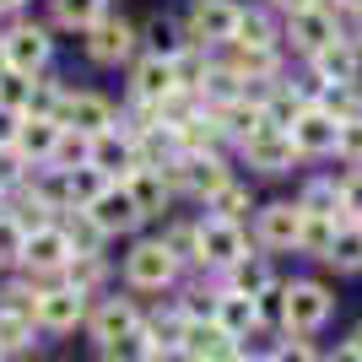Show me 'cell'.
Returning a JSON list of instances; mask_svg holds the SVG:
<instances>
[{
  "mask_svg": "<svg viewBox=\"0 0 362 362\" xmlns=\"http://www.w3.org/2000/svg\"><path fill=\"white\" fill-rule=\"evenodd\" d=\"M325 259H335L341 271H362V227H341Z\"/></svg>",
  "mask_w": 362,
  "mask_h": 362,
  "instance_id": "28",
  "label": "cell"
},
{
  "mask_svg": "<svg viewBox=\"0 0 362 362\" xmlns=\"http://www.w3.org/2000/svg\"><path fill=\"white\" fill-rule=\"evenodd\" d=\"M60 136H65L60 119H33V114H22V124L11 130V146L22 151V157H54V151H60Z\"/></svg>",
  "mask_w": 362,
  "mask_h": 362,
  "instance_id": "10",
  "label": "cell"
},
{
  "mask_svg": "<svg viewBox=\"0 0 362 362\" xmlns=\"http://www.w3.org/2000/svg\"><path fill=\"white\" fill-rule=\"evenodd\" d=\"M281 11H303V6H314V0H276Z\"/></svg>",
  "mask_w": 362,
  "mask_h": 362,
  "instance_id": "43",
  "label": "cell"
},
{
  "mask_svg": "<svg viewBox=\"0 0 362 362\" xmlns=\"http://www.w3.org/2000/svg\"><path fill=\"white\" fill-rule=\"evenodd\" d=\"M16 6H22V0H0V11H16Z\"/></svg>",
  "mask_w": 362,
  "mask_h": 362,
  "instance_id": "44",
  "label": "cell"
},
{
  "mask_svg": "<svg viewBox=\"0 0 362 362\" xmlns=\"http://www.w3.org/2000/svg\"><path fill=\"white\" fill-rule=\"evenodd\" d=\"M87 211H92V222L103 227V233H130V227H136L141 216H146V211L136 206V195H130V184H119V189L108 184V189H103L98 200H92Z\"/></svg>",
  "mask_w": 362,
  "mask_h": 362,
  "instance_id": "3",
  "label": "cell"
},
{
  "mask_svg": "<svg viewBox=\"0 0 362 362\" xmlns=\"http://www.w3.org/2000/svg\"><path fill=\"white\" fill-rule=\"evenodd\" d=\"M238 6L233 0H195V11H189V38L200 44H227L233 33H238Z\"/></svg>",
  "mask_w": 362,
  "mask_h": 362,
  "instance_id": "2",
  "label": "cell"
},
{
  "mask_svg": "<svg viewBox=\"0 0 362 362\" xmlns=\"http://www.w3.org/2000/svg\"><path fill=\"white\" fill-rule=\"evenodd\" d=\"M233 44H243V49H271V44H276V28H271V16H259V11H243V16H238V33H233Z\"/></svg>",
  "mask_w": 362,
  "mask_h": 362,
  "instance_id": "26",
  "label": "cell"
},
{
  "mask_svg": "<svg viewBox=\"0 0 362 362\" xmlns=\"http://www.w3.org/2000/svg\"><path fill=\"white\" fill-rule=\"evenodd\" d=\"M173 87H179V76H173V60H168V54H151V60L136 65V98L141 103H163Z\"/></svg>",
  "mask_w": 362,
  "mask_h": 362,
  "instance_id": "19",
  "label": "cell"
},
{
  "mask_svg": "<svg viewBox=\"0 0 362 362\" xmlns=\"http://www.w3.org/2000/svg\"><path fill=\"white\" fill-rule=\"evenodd\" d=\"M98 276H103L98 255H76V259H71V287H76V292H81V287H92Z\"/></svg>",
  "mask_w": 362,
  "mask_h": 362,
  "instance_id": "36",
  "label": "cell"
},
{
  "mask_svg": "<svg viewBox=\"0 0 362 362\" xmlns=\"http://www.w3.org/2000/svg\"><path fill=\"white\" fill-rule=\"evenodd\" d=\"M60 87L54 81H33V98H28V114L33 119H60Z\"/></svg>",
  "mask_w": 362,
  "mask_h": 362,
  "instance_id": "32",
  "label": "cell"
},
{
  "mask_svg": "<svg viewBox=\"0 0 362 362\" xmlns=\"http://www.w3.org/2000/svg\"><path fill=\"white\" fill-rule=\"evenodd\" d=\"M200 259H206V265H238V259H243V233H238V222H227V216L200 222Z\"/></svg>",
  "mask_w": 362,
  "mask_h": 362,
  "instance_id": "8",
  "label": "cell"
},
{
  "mask_svg": "<svg viewBox=\"0 0 362 362\" xmlns=\"http://www.w3.org/2000/svg\"><path fill=\"white\" fill-rule=\"evenodd\" d=\"M54 16L65 28H92L103 16V0H54Z\"/></svg>",
  "mask_w": 362,
  "mask_h": 362,
  "instance_id": "29",
  "label": "cell"
},
{
  "mask_svg": "<svg viewBox=\"0 0 362 362\" xmlns=\"http://www.w3.org/2000/svg\"><path fill=\"white\" fill-rule=\"evenodd\" d=\"M16 346H28V314L0 308V351H16Z\"/></svg>",
  "mask_w": 362,
  "mask_h": 362,
  "instance_id": "34",
  "label": "cell"
},
{
  "mask_svg": "<svg viewBox=\"0 0 362 362\" xmlns=\"http://www.w3.org/2000/svg\"><path fill=\"white\" fill-rule=\"evenodd\" d=\"M314 71L325 76L330 87H351V81H357V71H362V60H357V49H351V44H341V38H335V44H325V49L314 54Z\"/></svg>",
  "mask_w": 362,
  "mask_h": 362,
  "instance_id": "18",
  "label": "cell"
},
{
  "mask_svg": "<svg viewBox=\"0 0 362 362\" xmlns=\"http://www.w3.org/2000/svg\"><path fill=\"white\" fill-rule=\"evenodd\" d=\"M271 362H314V351L303 346V341H292V346H281V351H276Z\"/></svg>",
  "mask_w": 362,
  "mask_h": 362,
  "instance_id": "41",
  "label": "cell"
},
{
  "mask_svg": "<svg viewBox=\"0 0 362 362\" xmlns=\"http://www.w3.org/2000/svg\"><path fill=\"white\" fill-rule=\"evenodd\" d=\"M60 124L65 130H76V136H103L108 124H114V108L103 103V98H92V92H81V98H65L60 103Z\"/></svg>",
  "mask_w": 362,
  "mask_h": 362,
  "instance_id": "9",
  "label": "cell"
},
{
  "mask_svg": "<svg viewBox=\"0 0 362 362\" xmlns=\"http://www.w3.org/2000/svg\"><path fill=\"white\" fill-rule=\"evenodd\" d=\"M130 49H136V28H130V22H114V16H98V22H92L87 54H92L98 65H119V60H130Z\"/></svg>",
  "mask_w": 362,
  "mask_h": 362,
  "instance_id": "7",
  "label": "cell"
},
{
  "mask_svg": "<svg viewBox=\"0 0 362 362\" xmlns=\"http://www.w3.org/2000/svg\"><path fill=\"white\" fill-rule=\"evenodd\" d=\"M179 346H189V357H200V362H233V335H227L216 319L206 325V330H200V325H184Z\"/></svg>",
  "mask_w": 362,
  "mask_h": 362,
  "instance_id": "20",
  "label": "cell"
},
{
  "mask_svg": "<svg viewBox=\"0 0 362 362\" xmlns=\"http://www.w3.org/2000/svg\"><path fill=\"white\" fill-rule=\"evenodd\" d=\"M341 216H308L303 211V233H298V243L303 249H314V255H330V243H335V233H341Z\"/></svg>",
  "mask_w": 362,
  "mask_h": 362,
  "instance_id": "25",
  "label": "cell"
},
{
  "mask_svg": "<svg viewBox=\"0 0 362 362\" xmlns=\"http://www.w3.org/2000/svg\"><path fill=\"white\" fill-rule=\"evenodd\" d=\"M330 362H362V351H357V346H341V351H335Z\"/></svg>",
  "mask_w": 362,
  "mask_h": 362,
  "instance_id": "42",
  "label": "cell"
},
{
  "mask_svg": "<svg viewBox=\"0 0 362 362\" xmlns=\"http://www.w3.org/2000/svg\"><path fill=\"white\" fill-rule=\"evenodd\" d=\"M124 271H130V281H136V287H163V281H173L179 259H173V249H168V243H136V249H130V259H124Z\"/></svg>",
  "mask_w": 362,
  "mask_h": 362,
  "instance_id": "5",
  "label": "cell"
},
{
  "mask_svg": "<svg viewBox=\"0 0 362 362\" xmlns=\"http://www.w3.org/2000/svg\"><path fill=\"white\" fill-rule=\"evenodd\" d=\"M243 206H249V189H243V184H233V179H227L222 189L211 195V211H216V216H227V222H238Z\"/></svg>",
  "mask_w": 362,
  "mask_h": 362,
  "instance_id": "33",
  "label": "cell"
},
{
  "mask_svg": "<svg viewBox=\"0 0 362 362\" xmlns=\"http://www.w3.org/2000/svg\"><path fill=\"white\" fill-rule=\"evenodd\" d=\"M81 292L76 287H60V292H38V308H33V319L44 325V330H71L76 319H81Z\"/></svg>",
  "mask_w": 362,
  "mask_h": 362,
  "instance_id": "15",
  "label": "cell"
},
{
  "mask_svg": "<svg viewBox=\"0 0 362 362\" xmlns=\"http://www.w3.org/2000/svg\"><path fill=\"white\" fill-rule=\"evenodd\" d=\"M141 319H136V308H130V303H103V308H98V314H92V335H98V341H103V346H114V341H119V335H130L136 330Z\"/></svg>",
  "mask_w": 362,
  "mask_h": 362,
  "instance_id": "21",
  "label": "cell"
},
{
  "mask_svg": "<svg viewBox=\"0 0 362 362\" xmlns=\"http://www.w3.org/2000/svg\"><path fill=\"white\" fill-rule=\"evenodd\" d=\"M335 146L346 151L351 163H362V114H357V119H346V124H341V136H335Z\"/></svg>",
  "mask_w": 362,
  "mask_h": 362,
  "instance_id": "37",
  "label": "cell"
},
{
  "mask_svg": "<svg viewBox=\"0 0 362 362\" xmlns=\"http://www.w3.org/2000/svg\"><path fill=\"white\" fill-rule=\"evenodd\" d=\"M308 216H341V189L335 184H308V195L298 200Z\"/></svg>",
  "mask_w": 362,
  "mask_h": 362,
  "instance_id": "30",
  "label": "cell"
},
{
  "mask_svg": "<svg viewBox=\"0 0 362 362\" xmlns=\"http://www.w3.org/2000/svg\"><path fill=\"white\" fill-rule=\"evenodd\" d=\"M22 243H28V227L0 216V259H22Z\"/></svg>",
  "mask_w": 362,
  "mask_h": 362,
  "instance_id": "35",
  "label": "cell"
},
{
  "mask_svg": "<svg viewBox=\"0 0 362 362\" xmlns=\"http://www.w3.org/2000/svg\"><path fill=\"white\" fill-rule=\"evenodd\" d=\"M227 271H233V292L259 298V292L271 287V265H265V259H238V265H227Z\"/></svg>",
  "mask_w": 362,
  "mask_h": 362,
  "instance_id": "27",
  "label": "cell"
},
{
  "mask_svg": "<svg viewBox=\"0 0 362 362\" xmlns=\"http://www.w3.org/2000/svg\"><path fill=\"white\" fill-rule=\"evenodd\" d=\"M341 6H351V11H362V0H341Z\"/></svg>",
  "mask_w": 362,
  "mask_h": 362,
  "instance_id": "46",
  "label": "cell"
},
{
  "mask_svg": "<svg viewBox=\"0 0 362 362\" xmlns=\"http://www.w3.org/2000/svg\"><path fill=\"white\" fill-rule=\"evenodd\" d=\"M87 163L98 168V173H136V146L130 141H119L114 130H103V136H92V146H87Z\"/></svg>",
  "mask_w": 362,
  "mask_h": 362,
  "instance_id": "17",
  "label": "cell"
},
{
  "mask_svg": "<svg viewBox=\"0 0 362 362\" xmlns=\"http://www.w3.org/2000/svg\"><path fill=\"white\" fill-rule=\"evenodd\" d=\"M151 49L168 54V60L179 54V33H173V22H151Z\"/></svg>",
  "mask_w": 362,
  "mask_h": 362,
  "instance_id": "39",
  "label": "cell"
},
{
  "mask_svg": "<svg viewBox=\"0 0 362 362\" xmlns=\"http://www.w3.org/2000/svg\"><path fill=\"white\" fill-rule=\"evenodd\" d=\"M216 130L222 136H233V141H249L265 124V103H249V98H227V103H216Z\"/></svg>",
  "mask_w": 362,
  "mask_h": 362,
  "instance_id": "14",
  "label": "cell"
},
{
  "mask_svg": "<svg viewBox=\"0 0 362 362\" xmlns=\"http://www.w3.org/2000/svg\"><path fill=\"white\" fill-rule=\"evenodd\" d=\"M341 211H351V216H362V173H351L346 184H341Z\"/></svg>",
  "mask_w": 362,
  "mask_h": 362,
  "instance_id": "40",
  "label": "cell"
},
{
  "mask_svg": "<svg viewBox=\"0 0 362 362\" xmlns=\"http://www.w3.org/2000/svg\"><path fill=\"white\" fill-rule=\"evenodd\" d=\"M330 319V292L314 287V281H298V287H287V330H319Z\"/></svg>",
  "mask_w": 362,
  "mask_h": 362,
  "instance_id": "6",
  "label": "cell"
},
{
  "mask_svg": "<svg viewBox=\"0 0 362 362\" xmlns=\"http://www.w3.org/2000/svg\"><path fill=\"white\" fill-rule=\"evenodd\" d=\"M303 233V206H292V200H276V206H265L259 211V238L271 243V249H287V243H298Z\"/></svg>",
  "mask_w": 362,
  "mask_h": 362,
  "instance_id": "16",
  "label": "cell"
},
{
  "mask_svg": "<svg viewBox=\"0 0 362 362\" xmlns=\"http://www.w3.org/2000/svg\"><path fill=\"white\" fill-rule=\"evenodd\" d=\"M28 98H33V81L28 71H0V114H28Z\"/></svg>",
  "mask_w": 362,
  "mask_h": 362,
  "instance_id": "24",
  "label": "cell"
},
{
  "mask_svg": "<svg viewBox=\"0 0 362 362\" xmlns=\"http://www.w3.org/2000/svg\"><path fill=\"white\" fill-rule=\"evenodd\" d=\"M351 346H357V351H362V325H357V335H351Z\"/></svg>",
  "mask_w": 362,
  "mask_h": 362,
  "instance_id": "45",
  "label": "cell"
},
{
  "mask_svg": "<svg viewBox=\"0 0 362 362\" xmlns=\"http://www.w3.org/2000/svg\"><path fill=\"white\" fill-rule=\"evenodd\" d=\"M243 157L259 168V173H287L292 157H298V146H292V130H281V124H259L255 136L243 141Z\"/></svg>",
  "mask_w": 362,
  "mask_h": 362,
  "instance_id": "1",
  "label": "cell"
},
{
  "mask_svg": "<svg viewBox=\"0 0 362 362\" xmlns=\"http://www.w3.org/2000/svg\"><path fill=\"white\" fill-rule=\"evenodd\" d=\"M22 259H28L33 271H60V265H71V238H65L60 227H38L22 243Z\"/></svg>",
  "mask_w": 362,
  "mask_h": 362,
  "instance_id": "11",
  "label": "cell"
},
{
  "mask_svg": "<svg viewBox=\"0 0 362 362\" xmlns=\"http://www.w3.org/2000/svg\"><path fill=\"white\" fill-rule=\"evenodd\" d=\"M16 173H22V151H16L11 141H0V189H11Z\"/></svg>",
  "mask_w": 362,
  "mask_h": 362,
  "instance_id": "38",
  "label": "cell"
},
{
  "mask_svg": "<svg viewBox=\"0 0 362 362\" xmlns=\"http://www.w3.org/2000/svg\"><path fill=\"white\" fill-rule=\"evenodd\" d=\"M6 65H11V71H38V65H49V33L44 28H16L11 38H6Z\"/></svg>",
  "mask_w": 362,
  "mask_h": 362,
  "instance_id": "13",
  "label": "cell"
},
{
  "mask_svg": "<svg viewBox=\"0 0 362 362\" xmlns=\"http://www.w3.org/2000/svg\"><path fill=\"white\" fill-rule=\"evenodd\" d=\"M335 136H341V119L335 114H325V108H303L298 124H292V146L303 151V157H319V151H335Z\"/></svg>",
  "mask_w": 362,
  "mask_h": 362,
  "instance_id": "4",
  "label": "cell"
},
{
  "mask_svg": "<svg viewBox=\"0 0 362 362\" xmlns=\"http://www.w3.org/2000/svg\"><path fill=\"white\" fill-rule=\"evenodd\" d=\"M216 325H222L227 335H243L259 325V308L249 292H227V298H216Z\"/></svg>",
  "mask_w": 362,
  "mask_h": 362,
  "instance_id": "23",
  "label": "cell"
},
{
  "mask_svg": "<svg viewBox=\"0 0 362 362\" xmlns=\"http://www.w3.org/2000/svg\"><path fill=\"white\" fill-rule=\"evenodd\" d=\"M130 195H136V206L151 216V211H163V200L173 195V184H168L163 168H136V173H130Z\"/></svg>",
  "mask_w": 362,
  "mask_h": 362,
  "instance_id": "22",
  "label": "cell"
},
{
  "mask_svg": "<svg viewBox=\"0 0 362 362\" xmlns=\"http://www.w3.org/2000/svg\"><path fill=\"white\" fill-rule=\"evenodd\" d=\"M292 44L308 49V54H319L325 44H335V16L325 11V6H303V11H292Z\"/></svg>",
  "mask_w": 362,
  "mask_h": 362,
  "instance_id": "12",
  "label": "cell"
},
{
  "mask_svg": "<svg viewBox=\"0 0 362 362\" xmlns=\"http://www.w3.org/2000/svg\"><path fill=\"white\" fill-rule=\"evenodd\" d=\"M65 238H71V249H81V255H98V243H103V227L92 222V211H76V222L65 227Z\"/></svg>",
  "mask_w": 362,
  "mask_h": 362,
  "instance_id": "31",
  "label": "cell"
}]
</instances>
